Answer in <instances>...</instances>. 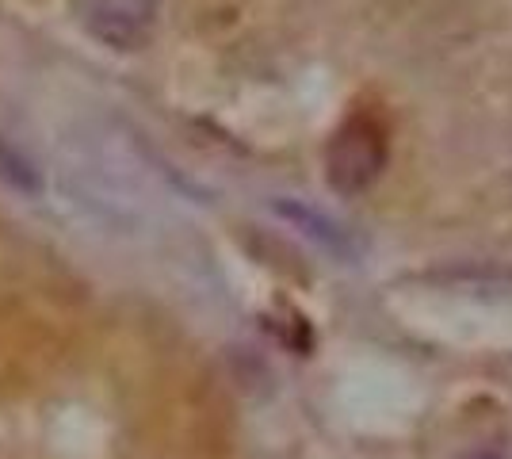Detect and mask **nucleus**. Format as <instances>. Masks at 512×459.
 I'll use <instances>...</instances> for the list:
<instances>
[{
  "label": "nucleus",
  "mask_w": 512,
  "mask_h": 459,
  "mask_svg": "<svg viewBox=\"0 0 512 459\" xmlns=\"http://www.w3.org/2000/svg\"><path fill=\"white\" fill-rule=\"evenodd\" d=\"M390 165V127L379 111L356 108L344 115L325 146V184L341 199L363 196Z\"/></svg>",
  "instance_id": "nucleus-1"
},
{
  "label": "nucleus",
  "mask_w": 512,
  "mask_h": 459,
  "mask_svg": "<svg viewBox=\"0 0 512 459\" xmlns=\"http://www.w3.org/2000/svg\"><path fill=\"white\" fill-rule=\"evenodd\" d=\"M161 0H77V20L96 43L138 50L150 39Z\"/></svg>",
  "instance_id": "nucleus-2"
},
{
  "label": "nucleus",
  "mask_w": 512,
  "mask_h": 459,
  "mask_svg": "<svg viewBox=\"0 0 512 459\" xmlns=\"http://www.w3.org/2000/svg\"><path fill=\"white\" fill-rule=\"evenodd\" d=\"M272 211L283 222H291L306 241H314L321 253H329V257H337L344 264H356L363 257V249H367L356 230H348L344 222H337L333 215L318 211V207H310V203H302V199H276Z\"/></svg>",
  "instance_id": "nucleus-3"
},
{
  "label": "nucleus",
  "mask_w": 512,
  "mask_h": 459,
  "mask_svg": "<svg viewBox=\"0 0 512 459\" xmlns=\"http://www.w3.org/2000/svg\"><path fill=\"white\" fill-rule=\"evenodd\" d=\"M463 459H509V452H505V448H497V444H482V448L467 452Z\"/></svg>",
  "instance_id": "nucleus-4"
}]
</instances>
